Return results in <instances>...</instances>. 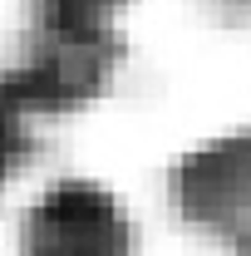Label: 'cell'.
Segmentation results:
<instances>
[{
	"mask_svg": "<svg viewBox=\"0 0 251 256\" xmlns=\"http://www.w3.org/2000/svg\"><path fill=\"white\" fill-rule=\"evenodd\" d=\"M30 256H124L128 226L108 192L89 182H60L30 212Z\"/></svg>",
	"mask_w": 251,
	"mask_h": 256,
	"instance_id": "1",
	"label": "cell"
},
{
	"mask_svg": "<svg viewBox=\"0 0 251 256\" xmlns=\"http://www.w3.org/2000/svg\"><path fill=\"white\" fill-rule=\"evenodd\" d=\"M114 5L118 0H44V25L50 34H64V40H98L104 15Z\"/></svg>",
	"mask_w": 251,
	"mask_h": 256,
	"instance_id": "2",
	"label": "cell"
},
{
	"mask_svg": "<svg viewBox=\"0 0 251 256\" xmlns=\"http://www.w3.org/2000/svg\"><path fill=\"white\" fill-rule=\"evenodd\" d=\"M15 114H20V108H5V104H0V178L10 172V158H15V128H10Z\"/></svg>",
	"mask_w": 251,
	"mask_h": 256,
	"instance_id": "3",
	"label": "cell"
}]
</instances>
